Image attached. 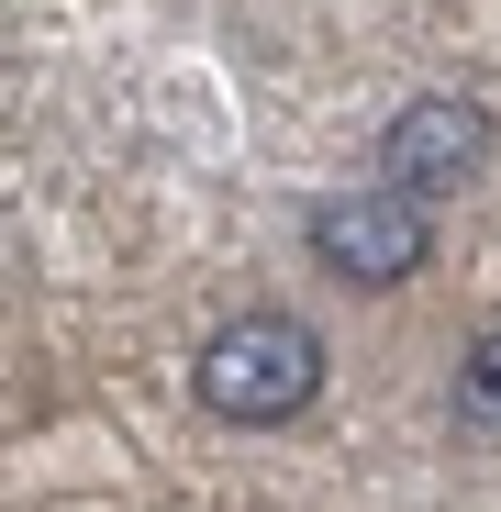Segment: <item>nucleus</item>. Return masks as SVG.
<instances>
[{
  "mask_svg": "<svg viewBox=\"0 0 501 512\" xmlns=\"http://www.w3.org/2000/svg\"><path fill=\"white\" fill-rule=\"evenodd\" d=\"M190 390H201V412H223V423H290V412L323 390V334H312L301 312H234L212 346H201Z\"/></svg>",
  "mask_w": 501,
  "mask_h": 512,
  "instance_id": "obj_1",
  "label": "nucleus"
},
{
  "mask_svg": "<svg viewBox=\"0 0 501 512\" xmlns=\"http://www.w3.org/2000/svg\"><path fill=\"white\" fill-rule=\"evenodd\" d=\"M479 156H490V112H479V101H412V112L379 134V179L424 201V190H457Z\"/></svg>",
  "mask_w": 501,
  "mask_h": 512,
  "instance_id": "obj_3",
  "label": "nucleus"
},
{
  "mask_svg": "<svg viewBox=\"0 0 501 512\" xmlns=\"http://www.w3.org/2000/svg\"><path fill=\"white\" fill-rule=\"evenodd\" d=\"M457 412L501 435V334H479V346L457 357Z\"/></svg>",
  "mask_w": 501,
  "mask_h": 512,
  "instance_id": "obj_4",
  "label": "nucleus"
},
{
  "mask_svg": "<svg viewBox=\"0 0 501 512\" xmlns=\"http://www.w3.org/2000/svg\"><path fill=\"white\" fill-rule=\"evenodd\" d=\"M312 256H323L346 290H401V279L435 256V223H424V201L390 190V179H379V190H334V201L312 212Z\"/></svg>",
  "mask_w": 501,
  "mask_h": 512,
  "instance_id": "obj_2",
  "label": "nucleus"
}]
</instances>
